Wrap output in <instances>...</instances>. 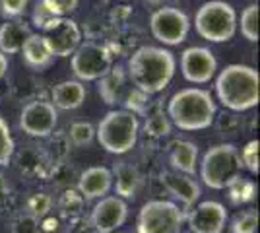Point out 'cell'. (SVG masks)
<instances>
[{
	"mask_svg": "<svg viewBox=\"0 0 260 233\" xmlns=\"http://www.w3.org/2000/svg\"><path fill=\"white\" fill-rule=\"evenodd\" d=\"M177 70V60L171 51L163 47L146 45L134 51L128 60V78L134 88L146 95L159 93L171 84Z\"/></svg>",
	"mask_w": 260,
	"mask_h": 233,
	"instance_id": "obj_1",
	"label": "cell"
},
{
	"mask_svg": "<svg viewBox=\"0 0 260 233\" xmlns=\"http://www.w3.org/2000/svg\"><path fill=\"white\" fill-rule=\"evenodd\" d=\"M167 117L173 126L184 132L204 130L214 124L216 101L202 88L179 89L167 105Z\"/></svg>",
	"mask_w": 260,
	"mask_h": 233,
	"instance_id": "obj_2",
	"label": "cell"
},
{
	"mask_svg": "<svg viewBox=\"0 0 260 233\" xmlns=\"http://www.w3.org/2000/svg\"><path fill=\"white\" fill-rule=\"evenodd\" d=\"M258 72L247 64H228L216 78L217 101L231 111H249L258 105Z\"/></svg>",
	"mask_w": 260,
	"mask_h": 233,
	"instance_id": "obj_3",
	"label": "cell"
},
{
	"mask_svg": "<svg viewBox=\"0 0 260 233\" xmlns=\"http://www.w3.org/2000/svg\"><path fill=\"white\" fill-rule=\"evenodd\" d=\"M140 121L136 113L128 109H113L109 111L95 128V138L99 146L109 154H128L138 142Z\"/></svg>",
	"mask_w": 260,
	"mask_h": 233,
	"instance_id": "obj_4",
	"label": "cell"
},
{
	"mask_svg": "<svg viewBox=\"0 0 260 233\" xmlns=\"http://www.w3.org/2000/svg\"><path fill=\"white\" fill-rule=\"evenodd\" d=\"M194 29L210 43H225L237 34V12L223 0L204 2L194 16Z\"/></svg>",
	"mask_w": 260,
	"mask_h": 233,
	"instance_id": "obj_5",
	"label": "cell"
},
{
	"mask_svg": "<svg viewBox=\"0 0 260 233\" xmlns=\"http://www.w3.org/2000/svg\"><path fill=\"white\" fill-rule=\"evenodd\" d=\"M241 155L237 146L216 144L208 150L200 161V179L214 190H223L233 179L241 175Z\"/></svg>",
	"mask_w": 260,
	"mask_h": 233,
	"instance_id": "obj_6",
	"label": "cell"
},
{
	"mask_svg": "<svg viewBox=\"0 0 260 233\" xmlns=\"http://www.w3.org/2000/svg\"><path fill=\"white\" fill-rule=\"evenodd\" d=\"M184 214L171 200H150L138 212V233H181Z\"/></svg>",
	"mask_w": 260,
	"mask_h": 233,
	"instance_id": "obj_7",
	"label": "cell"
},
{
	"mask_svg": "<svg viewBox=\"0 0 260 233\" xmlns=\"http://www.w3.org/2000/svg\"><path fill=\"white\" fill-rule=\"evenodd\" d=\"M111 68V55L103 45L87 41L80 43L72 53V72L80 82H95L105 76Z\"/></svg>",
	"mask_w": 260,
	"mask_h": 233,
	"instance_id": "obj_8",
	"label": "cell"
},
{
	"mask_svg": "<svg viewBox=\"0 0 260 233\" xmlns=\"http://www.w3.org/2000/svg\"><path fill=\"white\" fill-rule=\"evenodd\" d=\"M152 35L163 45H181L190 31V20L183 10L173 6H163L152 14L150 18Z\"/></svg>",
	"mask_w": 260,
	"mask_h": 233,
	"instance_id": "obj_9",
	"label": "cell"
},
{
	"mask_svg": "<svg viewBox=\"0 0 260 233\" xmlns=\"http://www.w3.org/2000/svg\"><path fill=\"white\" fill-rule=\"evenodd\" d=\"M45 43L49 47L53 56H70L76 51L80 43H82V31L78 27V23L68 18V16H60L58 20H54L51 25H47L43 31Z\"/></svg>",
	"mask_w": 260,
	"mask_h": 233,
	"instance_id": "obj_10",
	"label": "cell"
},
{
	"mask_svg": "<svg viewBox=\"0 0 260 233\" xmlns=\"http://www.w3.org/2000/svg\"><path fill=\"white\" fill-rule=\"evenodd\" d=\"M58 122V111L51 101H31L22 109L20 128L33 138H47L54 132Z\"/></svg>",
	"mask_w": 260,
	"mask_h": 233,
	"instance_id": "obj_11",
	"label": "cell"
},
{
	"mask_svg": "<svg viewBox=\"0 0 260 233\" xmlns=\"http://www.w3.org/2000/svg\"><path fill=\"white\" fill-rule=\"evenodd\" d=\"M217 60L206 47H188L181 55V72L190 84H208L216 76Z\"/></svg>",
	"mask_w": 260,
	"mask_h": 233,
	"instance_id": "obj_12",
	"label": "cell"
},
{
	"mask_svg": "<svg viewBox=\"0 0 260 233\" xmlns=\"http://www.w3.org/2000/svg\"><path fill=\"white\" fill-rule=\"evenodd\" d=\"M190 233H221L228 223V210L217 200H204L184 216Z\"/></svg>",
	"mask_w": 260,
	"mask_h": 233,
	"instance_id": "obj_13",
	"label": "cell"
},
{
	"mask_svg": "<svg viewBox=\"0 0 260 233\" xmlns=\"http://www.w3.org/2000/svg\"><path fill=\"white\" fill-rule=\"evenodd\" d=\"M128 218V204L119 196H103L91 210V223L98 233L117 231Z\"/></svg>",
	"mask_w": 260,
	"mask_h": 233,
	"instance_id": "obj_14",
	"label": "cell"
},
{
	"mask_svg": "<svg viewBox=\"0 0 260 233\" xmlns=\"http://www.w3.org/2000/svg\"><path fill=\"white\" fill-rule=\"evenodd\" d=\"M111 189H113V173L103 165L89 167L78 179V192L86 200L103 198Z\"/></svg>",
	"mask_w": 260,
	"mask_h": 233,
	"instance_id": "obj_15",
	"label": "cell"
},
{
	"mask_svg": "<svg viewBox=\"0 0 260 233\" xmlns=\"http://www.w3.org/2000/svg\"><path fill=\"white\" fill-rule=\"evenodd\" d=\"M161 183L165 190L173 198L181 200L186 208H190L202 194L200 185L192 179V175H184V173H177V171H165L161 175Z\"/></svg>",
	"mask_w": 260,
	"mask_h": 233,
	"instance_id": "obj_16",
	"label": "cell"
},
{
	"mask_svg": "<svg viewBox=\"0 0 260 233\" xmlns=\"http://www.w3.org/2000/svg\"><path fill=\"white\" fill-rule=\"evenodd\" d=\"M87 95V89L84 82L80 80H64L60 84H56L51 91V103L56 109L62 111H72L84 105Z\"/></svg>",
	"mask_w": 260,
	"mask_h": 233,
	"instance_id": "obj_17",
	"label": "cell"
},
{
	"mask_svg": "<svg viewBox=\"0 0 260 233\" xmlns=\"http://www.w3.org/2000/svg\"><path fill=\"white\" fill-rule=\"evenodd\" d=\"M33 31L29 25L18 18H12L6 23L0 25V51L4 55H16L22 51L25 39L31 35Z\"/></svg>",
	"mask_w": 260,
	"mask_h": 233,
	"instance_id": "obj_18",
	"label": "cell"
},
{
	"mask_svg": "<svg viewBox=\"0 0 260 233\" xmlns=\"http://www.w3.org/2000/svg\"><path fill=\"white\" fill-rule=\"evenodd\" d=\"M111 173H113V183H115L117 196L119 198H134L142 183L138 169L128 161H120L115 165V169Z\"/></svg>",
	"mask_w": 260,
	"mask_h": 233,
	"instance_id": "obj_19",
	"label": "cell"
},
{
	"mask_svg": "<svg viewBox=\"0 0 260 233\" xmlns=\"http://www.w3.org/2000/svg\"><path fill=\"white\" fill-rule=\"evenodd\" d=\"M22 58L23 62H25V66L31 68V70H43L51 64V60H53V55H51V51H49V47L45 43L43 35L41 34H31L27 39H25V43L22 47Z\"/></svg>",
	"mask_w": 260,
	"mask_h": 233,
	"instance_id": "obj_20",
	"label": "cell"
},
{
	"mask_svg": "<svg viewBox=\"0 0 260 233\" xmlns=\"http://www.w3.org/2000/svg\"><path fill=\"white\" fill-rule=\"evenodd\" d=\"M169 163L177 173L194 175L198 165V146L190 140H181L169 152Z\"/></svg>",
	"mask_w": 260,
	"mask_h": 233,
	"instance_id": "obj_21",
	"label": "cell"
},
{
	"mask_svg": "<svg viewBox=\"0 0 260 233\" xmlns=\"http://www.w3.org/2000/svg\"><path fill=\"white\" fill-rule=\"evenodd\" d=\"M126 76L122 72V68H111L103 78H99V95L107 105H115L117 101H122L126 91H124Z\"/></svg>",
	"mask_w": 260,
	"mask_h": 233,
	"instance_id": "obj_22",
	"label": "cell"
},
{
	"mask_svg": "<svg viewBox=\"0 0 260 233\" xmlns=\"http://www.w3.org/2000/svg\"><path fill=\"white\" fill-rule=\"evenodd\" d=\"M225 189H228L229 200L233 204H237V206L239 204H247V202H250V200L256 196V185H254V181L241 177V175L237 179H233Z\"/></svg>",
	"mask_w": 260,
	"mask_h": 233,
	"instance_id": "obj_23",
	"label": "cell"
},
{
	"mask_svg": "<svg viewBox=\"0 0 260 233\" xmlns=\"http://www.w3.org/2000/svg\"><path fill=\"white\" fill-rule=\"evenodd\" d=\"M62 14L60 10L54 6L53 0H37L35 6H33V14H31V22L37 29L43 31L47 25H51L54 20H58Z\"/></svg>",
	"mask_w": 260,
	"mask_h": 233,
	"instance_id": "obj_24",
	"label": "cell"
},
{
	"mask_svg": "<svg viewBox=\"0 0 260 233\" xmlns=\"http://www.w3.org/2000/svg\"><path fill=\"white\" fill-rule=\"evenodd\" d=\"M237 25H241V35L247 41L256 43L258 41V4H249L241 14V22Z\"/></svg>",
	"mask_w": 260,
	"mask_h": 233,
	"instance_id": "obj_25",
	"label": "cell"
},
{
	"mask_svg": "<svg viewBox=\"0 0 260 233\" xmlns=\"http://www.w3.org/2000/svg\"><path fill=\"white\" fill-rule=\"evenodd\" d=\"M256 227H258V212L254 208L239 212L229 225L231 233H256Z\"/></svg>",
	"mask_w": 260,
	"mask_h": 233,
	"instance_id": "obj_26",
	"label": "cell"
},
{
	"mask_svg": "<svg viewBox=\"0 0 260 233\" xmlns=\"http://www.w3.org/2000/svg\"><path fill=\"white\" fill-rule=\"evenodd\" d=\"M68 138H70V142H72L74 146H78V148H82V146H89L91 142H93V138H95V128H93V124H91V122L78 121L70 126V130H68Z\"/></svg>",
	"mask_w": 260,
	"mask_h": 233,
	"instance_id": "obj_27",
	"label": "cell"
},
{
	"mask_svg": "<svg viewBox=\"0 0 260 233\" xmlns=\"http://www.w3.org/2000/svg\"><path fill=\"white\" fill-rule=\"evenodd\" d=\"M14 138H12L10 126L8 122L0 117V167L10 163L12 155H14Z\"/></svg>",
	"mask_w": 260,
	"mask_h": 233,
	"instance_id": "obj_28",
	"label": "cell"
},
{
	"mask_svg": "<svg viewBox=\"0 0 260 233\" xmlns=\"http://www.w3.org/2000/svg\"><path fill=\"white\" fill-rule=\"evenodd\" d=\"M241 155V163L247 167L252 175H258V140H250L245 144V148L239 152Z\"/></svg>",
	"mask_w": 260,
	"mask_h": 233,
	"instance_id": "obj_29",
	"label": "cell"
},
{
	"mask_svg": "<svg viewBox=\"0 0 260 233\" xmlns=\"http://www.w3.org/2000/svg\"><path fill=\"white\" fill-rule=\"evenodd\" d=\"M144 130L153 136V138H159V136H167L171 132V121L163 115H152L148 117V121L144 124Z\"/></svg>",
	"mask_w": 260,
	"mask_h": 233,
	"instance_id": "obj_30",
	"label": "cell"
},
{
	"mask_svg": "<svg viewBox=\"0 0 260 233\" xmlns=\"http://www.w3.org/2000/svg\"><path fill=\"white\" fill-rule=\"evenodd\" d=\"M49 210H51V198L45 192H37L27 200V214H31L37 220L45 218L49 214Z\"/></svg>",
	"mask_w": 260,
	"mask_h": 233,
	"instance_id": "obj_31",
	"label": "cell"
},
{
	"mask_svg": "<svg viewBox=\"0 0 260 233\" xmlns=\"http://www.w3.org/2000/svg\"><path fill=\"white\" fill-rule=\"evenodd\" d=\"M29 0H0V12L4 18H20L25 8H27Z\"/></svg>",
	"mask_w": 260,
	"mask_h": 233,
	"instance_id": "obj_32",
	"label": "cell"
},
{
	"mask_svg": "<svg viewBox=\"0 0 260 233\" xmlns=\"http://www.w3.org/2000/svg\"><path fill=\"white\" fill-rule=\"evenodd\" d=\"M12 233H39V220L31 214H23L14 222Z\"/></svg>",
	"mask_w": 260,
	"mask_h": 233,
	"instance_id": "obj_33",
	"label": "cell"
},
{
	"mask_svg": "<svg viewBox=\"0 0 260 233\" xmlns=\"http://www.w3.org/2000/svg\"><path fill=\"white\" fill-rule=\"evenodd\" d=\"M53 2L62 16H68L70 12H74L78 8V0H53Z\"/></svg>",
	"mask_w": 260,
	"mask_h": 233,
	"instance_id": "obj_34",
	"label": "cell"
},
{
	"mask_svg": "<svg viewBox=\"0 0 260 233\" xmlns=\"http://www.w3.org/2000/svg\"><path fill=\"white\" fill-rule=\"evenodd\" d=\"M8 72V58L0 51V78H4V74Z\"/></svg>",
	"mask_w": 260,
	"mask_h": 233,
	"instance_id": "obj_35",
	"label": "cell"
},
{
	"mask_svg": "<svg viewBox=\"0 0 260 233\" xmlns=\"http://www.w3.org/2000/svg\"><path fill=\"white\" fill-rule=\"evenodd\" d=\"M113 233H122V231H113Z\"/></svg>",
	"mask_w": 260,
	"mask_h": 233,
	"instance_id": "obj_36",
	"label": "cell"
},
{
	"mask_svg": "<svg viewBox=\"0 0 260 233\" xmlns=\"http://www.w3.org/2000/svg\"><path fill=\"white\" fill-rule=\"evenodd\" d=\"M120 2H126V0H120Z\"/></svg>",
	"mask_w": 260,
	"mask_h": 233,
	"instance_id": "obj_37",
	"label": "cell"
}]
</instances>
